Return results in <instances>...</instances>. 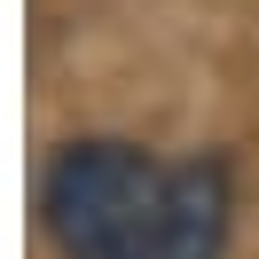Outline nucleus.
<instances>
[{
	"label": "nucleus",
	"instance_id": "nucleus-1",
	"mask_svg": "<svg viewBox=\"0 0 259 259\" xmlns=\"http://www.w3.org/2000/svg\"><path fill=\"white\" fill-rule=\"evenodd\" d=\"M173 157L126 134H79L48 157L39 173V228L55 259H134L149 212L165 196Z\"/></svg>",
	"mask_w": 259,
	"mask_h": 259
},
{
	"label": "nucleus",
	"instance_id": "nucleus-2",
	"mask_svg": "<svg viewBox=\"0 0 259 259\" xmlns=\"http://www.w3.org/2000/svg\"><path fill=\"white\" fill-rule=\"evenodd\" d=\"M228 236H236V165L220 149H189L165 173L134 259H228Z\"/></svg>",
	"mask_w": 259,
	"mask_h": 259
}]
</instances>
